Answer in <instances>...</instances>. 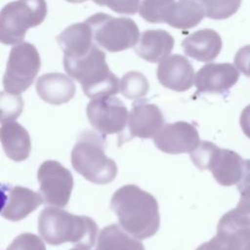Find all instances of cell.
<instances>
[{"label":"cell","instance_id":"obj_1","mask_svg":"<svg viewBox=\"0 0 250 250\" xmlns=\"http://www.w3.org/2000/svg\"><path fill=\"white\" fill-rule=\"evenodd\" d=\"M110 208L119 226L138 239L153 236L160 224L158 203L149 192L136 185H125L114 191Z\"/></svg>","mask_w":250,"mask_h":250},{"label":"cell","instance_id":"obj_2","mask_svg":"<svg viewBox=\"0 0 250 250\" xmlns=\"http://www.w3.org/2000/svg\"><path fill=\"white\" fill-rule=\"evenodd\" d=\"M40 236L50 245L65 242L91 248L97 238L98 226L90 217L71 214L60 207L44 208L38 217Z\"/></svg>","mask_w":250,"mask_h":250},{"label":"cell","instance_id":"obj_3","mask_svg":"<svg viewBox=\"0 0 250 250\" xmlns=\"http://www.w3.org/2000/svg\"><path fill=\"white\" fill-rule=\"evenodd\" d=\"M63 66L67 75L80 83L88 98L114 96L120 91V81L109 69L105 53L96 44L83 56H64Z\"/></svg>","mask_w":250,"mask_h":250},{"label":"cell","instance_id":"obj_4","mask_svg":"<svg viewBox=\"0 0 250 250\" xmlns=\"http://www.w3.org/2000/svg\"><path fill=\"white\" fill-rule=\"evenodd\" d=\"M71 164L74 170L91 183L105 185L117 175V165L105 155L104 141L92 131H83L72 150Z\"/></svg>","mask_w":250,"mask_h":250},{"label":"cell","instance_id":"obj_5","mask_svg":"<svg viewBox=\"0 0 250 250\" xmlns=\"http://www.w3.org/2000/svg\"><path fill=\"white\" fill-rule=\"evenodd\" d=\"M45 0H16L0 12V41L6 45L21 43L26 31L42 23L47 16Z\"/></svg>","mask_w":250,"mask_h":250},{"label":"cell","instance_id":"obj_6","mask_svg":"<svg viewBox=\"0 0 250 250\" xmlns=\"http://www.w3.org/2000/svg\"><path fill=\"white\" fill-rule=\"evenodd\" d=\"M190 158L197 168L209 170L222 186L235 185L242 178L245 160L235 151L220 148L209 141L200 142Z\"/></svg>","mask_w":250,"mask_h":250},{"label":"cell","instance_id":"obj_7","mask_svg":"<svg viewBox=\"0 0 250 250\" xmlns=\"http://www.w3.org/2000/svg\"><path fill=\"white\" fill-rule=\"evenodd\" d=\"M85 21L92 29L96 45L111 53L136 46L141 35L137 23L129 18H114L105 13H97Z\"/></svg>","mask_w":250,"mask_h":250},{"label":"cell","instance_id":"obj_8","mask_svg":"<svg viewBox=\"0 0 250 250\" xmlns=\"http://www.w3.org/2000/svg\"><path fill=\"white\" fill-rule=\"evenodd\" d=\"M41 66L40 55L29 42L12 47L3 76L4 91L21 95L33 83Z\"/></svg>","mask_w":250,"mask_h":250},{"label":"cell","instance_id":"obj_9","mask_svg":"<svg viewBox=\"0 0 250 250\" xmlns=\"http://www.w3.org/2000/svg\"><path fill=\"white\" fill-rule=\"evenodd\" d=\"M37 180L44 203L55 207H63L68 203L73 178L70 171L60 162L44 161L38 168Z\"/></svg>","mask_w":250,"mask_h":250},{"label":"cell","instance_id":"obj_10","mask_svg":"<svg viewBox=\"0 0 250 250\" xmlns=\"http://www.w3.org/2000/svg\"><path fill=\"white\" fill-rule=\"evenodd\" d=\"M86 112L92 127L104 135L122 132L129 119L126 105L113 96L92 99L87 105Z\"/></svg>","mask_w":250,"mask_h":250},{"label":"cell","instance_id":"obj_11","mask_svg":"<svg viewBox=\"0 0 250 250\" xmlns=\"http://www.w3.org/2000/svg\"><path fill=\"white\" fill-rule=\"evenodd\" d=\"M155 146L165 153L192 152L200 144L196 128L186 121L164 124L153 137Z\"/></svg>","mask_w":250,"mask_h":250},{"label":"cell","instance_id":"obj_12","mask_svg":"<svg viewBox=\"0 0 250 250\" xmlns=\"http://www.w3.org/2000/svg\"><path fill=\"white\" fill-rule=\"evenodd\" d=\"M239 78L237 67L229 62H209L199 68L194 85L199 93L223 94L230 89Z\"/></svg>","mask_w":250,"mask_h":250},{"label":"cell","instance_id":"obj_13","mask_svg":"<svg viewBox=\"0 0 250 250\" xmlns=\"http://www.w3.org/2000/svg\"><path fill=\"white\" fill-rule=\"evenodd\" d=\"M162 86L176 92H185L194 83V69L190 62L182 55H170L159 62L156 70Z\"/></svg>","mask_w":250,"mask_h":250},{"label":"cell","instance_id":"obj_14","mask_svg":"<svg viewBox=\"0 0 250 250\" xmlns=\"http://www.w3.org/2000/svg\"><path fill=\"white\" fill-rule=\"evenodd\" d=\"M163 125L164 118L156 104L145 101L134 103L128 119V129L132 137L153 138Z\"/></svg>","mask_w":250,"mask_h":250},{"label":"cell","instance_id":"obj_15","mask_svg":"<svg viewBox=\"0 0 250 250\" xmlns=\"http://www.w3.org/2000/svg\"><path fill=\"white\" fill-rule=\"evenodd\" d=\"M43 202L42 195L30 188L21 186L11 187L4 190L1 215L10 221H20L26 218Z\"/></svg>","mask_w":250,"mask_h":250},{"label":"cell","instance_id":"obj_16","mask_svg":"<svg viewBox=\"0 0 250 250\" xmlns=\"http://www.w3.org/2000/svg\"><path fill=\"white\" fill-rule=\"evenodd\" d=\"M35 88L38 96L44 102L54 105L68 103L76 91L71 77L60 72L41 75L36 81Z\"/></svg>","mask_w":250,"mask_h":250},{"label":"cell","instance_id":"obj_17","mask_svg":"<svg viewBox=\"0 0 250 250\" xmlns=\"http://www.w3.org/2000/svg\"><path fill=\"white\" fill-rule=\"evenodd\" d=\"M174 44V37L166 30L148 29L141 33L135 52L148 62H160L170 56Z\"/></svg>","mask_w":250,"mask_h":250},{"label":"cell","instance_id":"obj_18","mask_svg":"<svg viewBox=\"0 0 250 250\" xmlns=\"http://www.w3.org/2000/svg\"><path fill=\"white\" fill-rule=\"evenodd\" d=\"M222 39L218 32L210 28L197 30L182 41L185 54L198 62L214 61L222 50Z\"/></svg>","mask_w":250,"mask_h":250},{"label":"cell","instance_id":"obj_19","mask_svg":"<svg viewBox=\"0 0 250 250\" xmlns=\"http://www.w3.org/2000/svg\"><path fill=\"white\" fill-rule=\"evenodd\" d=\"M0 138L6 155L13 161H23L29 156L31 149L29 134L17 121L2 123Z\"/></svg>","mask_w":250,"mask_h":250},{"label":"cell","instance_id":"obj_20","mask_svg":"<svg viewBox=\"0 0 250 250\" xmlns=\"http://www.w3.org/2000/svg\"><path fill=\"white\" fill-rule=\"evenodd\" d=\"M57 41L66 57H80L87 54L95 45L90 25L84 22L73 23L64 28Z\"/></svg>","mask_w":250,"mask_h":250},{"label":"cell","instance_id":"obj_21","mask_svg":"<svg viewBox=\"0 0 250 250\" xmlns=\"http://www.w3.org/2000/svg\"><path fill=\"white\" fill-rule=\"evenodd\" d=\"M216 235L225 250H250V227L236 225L227 213L218 223Z\"/></svg>","mask_w":250,"mask_h":250},{"label":"cell","instance_id":"obj_22","mask_svg":"<svg viewBox=\"0 0 250 250\" xmlns=\"http://www.w3.org/2000/svg\"><path fill=\"white\" fill-rule=\"evenodd\" d=\"M96 250H146L143 243L125 231L120 226L112 224L104 227L99 236Z\"/></svg>","mask_w":250,"mask_h":250},{"label":"cell","instance_id":"obj_23","mask_svg":"<svg viewBox=\"0 0 250 250\" xmlns=\"http://www.w3.org/2000/svg\"><path fill=\"white\" fill-rule=\"evenodd\" d=\"M204 17L205 10L198 0H179L167 23L175 28L188 29L196 26Z\"/></svg>","mask_w":250,"mask_h":250},{"label":"cell","instance_id":"obj_24","mask_svg":"<svg viewBox=\"0 0 250 250\" xmlns=\"http://www.w3.org/2000/svg\"><path fill=\"white\" fill-rule=\"evenodd\" d=\"M236 185L240 198L236 207L227 215L236 225L250 227V159L245 160L242 178Z\"/></svg>","mask_w":250,"mask_h":250},{"label":"cell","instance_id":"obj_25","mask_svg":"<svg viewBox=\"0 0 250 250\" xmlns=\"http://www.w3.org/2000/svg\"><path fill=\"white\" fill-rule=\"evenodd\" d=\"M175 5V0H142L139 14L147 22L167 23Z\"/></svg>","mask_w":250,"mask_h":250},{"label":"cell","instance_id":"obj_26","mask_svg":"<svg viewBox=\"0 0 250 250\" xmlns=\"http://www.w3.org/2000/svg\"><path fill=\"white\" fill-rule=\"evenodd\" d=\"M119 89L125 98L129 100H139L148 93L149 83L143 73L139 71H129L120 79Z\"/></svg>","mask_w":250,"mask_h":250},{"label":"cell","instance_id":"obj_27","mask_svg":"<svg viewBox=\"0 0 250 250\" xmlns=\"http://www.w3.org/2000/svg\"><path fill=\"white\" fill-rule=\"evenodd\" d=\"M203 6L206 17L212 20H225L234 15L242 0H198Z\"/></svg>","mask_w":250,"mask_h":250},{"label":"cell","instance_id":"obj_28","mask_svg":"<svg viewBox=\"0 0 250 250\" xmlns=\"http://www.w3.org/2000/svg\"><path fill=\"white\" fill-rule=\"evenodd\" d=\"M23 108V101L21 95L10 94L6 91L0 94V110L1 123L14 121L21 113Z\"/></svg>","mask_w":250,"mask_h":250},{"label":"cell","instance_id":"obj_29","mask_svg":"<svg viewBox=\"0 0 250 250\" xmlns=\"http://www.w3.org/2000/svg\"><path fill=\"white\" fill-rule=\"evenodd\" d=\"M6 250H46V246L36 234L24 232L18 235Z\"/></svg>","mask_w":250,"mask_h":250},{"label":"cell","instance_id":"obj_30","mask_svg":"<svg viewBox=\"0 0 250 250\" xmlns=\"http://www.w3.org/2000/svg\"><path fill=\"white\" fill-rule=\"evenodd\" d=\"M99 6L109 8L121 15H134L139 12L141 0H93Z\"/></svg>","mask_w":250,"mask_h":250},{"label":"cell","instance_id":"obj_31","mask_svg":"<svg viewBox=\"0 0 250 250\" xmlns=\"http://www.w3.org/2000/svg\"><path fill=\"white\" fill-rule=\"evenodd\" d=\"M234 64L239 71L250 77V45L243 46L236 52Z\"/></svg>","mask_w":250,"mask_h":250},{"label":"cell","instance_id":"obj_32","mask_svg":"<svg viewBox=\"0 0 250 250\" xmlns=\"http://www.w3.org/2000/svg\"><path fill=\"white\" fill-rule=\"evenodd\" d=\"M239 123L243 133L250 139V104L246 105L241 111Z\"/></svg>","mask_w":250,"mask_h":250},{"label":"cell","instance_id":"obj_33","mask_svg":"<svg viewBox=\"0 0 250 250\" xmlns=\"http://www.w3.org/2000/svg\"><path fill=\"white\" fill-rule=\"evenodd\" d=\"M70 250H90V248L85 247V246H75V247L71 248Z\"/></svg>","mask_w":250,"mask_h":250},{"label":"cell","instance_id":"obj_34","mask_svg":"<svg viewBox=\"0 0 250 250\" xmlns=\"http://www.w3.org/2000/svg\"><path fill=\"white\" fill-rule=\"evenodd\" d=\"M65 1H67V2H69V3H83V2H85V1H87V0H65Z\"/></svg>","mask_w":250,"mask_h":250}]
</instances>
